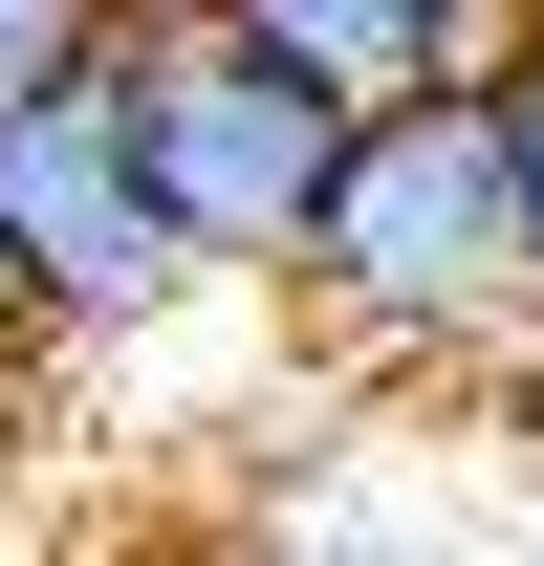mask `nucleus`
<instances>
[{
  "label": "nucleus",
  "instance_id": "1",
  "mask_svg": "<svg viewBox=\"0 0 544 566\" xmlns=\"http://www.w3.org/2000/svg\"><path fill=\"white\" fill-rule=\"evenodd\" d=\"M348 327H414V349H479V327H523L544 305V197H523V109L501 87H436L393 132H348V197L305 240Z\"/></svg>",
  "mask_w": 544,
  "mask_h": 566
},
{
  "label": "nucleus",
  "instance_id": "3",
  "mask_svg": "<svg viewBox=\"0 0 544 566\" xmlns=\"http://www.w3.org/2000/svg\"><path fill=\"white\" fill-rule=\"evenodd\" d=\"M0 262H22L44 327H153L197 283V240H175V197H153V153H132V44L0 132Z\"/></svg>",
  "mask_w": 544,
  "mask_h": 566
},
{
  "label": "nucleus",
  "instance_id": "5",
  "mask_svg": "<svg viewBox=\"0 0 544 566\" xmlns=\"http://www.w3.org/2000/svg\"><path fill=\"white\" fill-rule=\"evenodd\" d=\"M501 109H523V197H544V44H523V87H501Z\"/></svg>",
  "mask_w": 544,
  "mask_h": 566
},
{
  "label": "nucleus",
  "instance_id": "6",
  "mask_svg": "<svg viewBox=\"0 0 544 566\" xmlns=\"http://www.w3.org/2000/svg\"><path fill=\"white\" fill-rule=\"evenodd\" d=\"M22 327H44V305H22V262H0V349H22Z\"/></svg>",
  "mask_w": 544,
  "mask_h": 566
},
{
  "label": "nucleus",
  "instance_id": "2",
  "mask_svg": "<svg viewBox=\"0 0 544 566\" xmlns=\"http://www.w3.org/2000/svg\"><path fill=\"white\" fill-rule=\"evenodd\" d=\"M132 153H153V197H175L197 262H283V283H305V240H327V197H348V109H305V87L240 44V0L132 22Z\"/></svg>",
  "mask_w": 544,
  "mask_h": 566
},
{
  "label": "nucleus",
  "instance_id": "4",
  "mask_svg": "<svg viewBox=\"0 0 544 566\" xmlns=\"http://www.w3.org/2000/svg\"><path fill=\"white\" fill-rule=\"evenodd\" d=\"M109 44H132V22H87V0H0V132H22L44 87H87Z\"/></svg>",
  "mask_w": 544,
  "mask_h": 566
}]
</instances>
